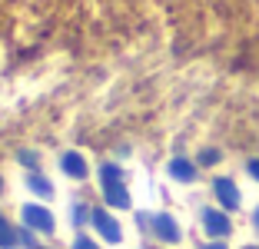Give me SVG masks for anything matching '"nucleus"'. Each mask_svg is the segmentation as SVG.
<instances>
[{
  "label": "nucleus",
  "instance_id": "obj_15",
  "mask_svg": "<svg viewBox=\"0 0 259 249\" xmlns=\"http://www.w3.org/2000/svg\"><path fill=\"white\" fill-rule=\"evenodd\" d=\"M20 163H27V166H37V153L23 150V153H20Z\"/></svg>",
  "mask_w": 259,
  "mask_h": 249
},
{
  "label": "nucleus",
  "instance_id": "obj_20",
  "mask_svg": "<svg viewBox=\"0 0 259 249\" xmlns=\"http://www.w3.org/2000/svg\"><path fill=\"white\" fill-rule=\"evenodd\" d=\"M0 189H4V183H0Z\"/></svg>",
  "mask_w": 259,
  "mask_h": 249
},
{
  "label": "nucleus",
  "instance_id": "obj_9",
  "mask_svg": "<svg viewBox=\"0 0 259 249\" xmlns=\"http://www.w3.org/2000/svg\"><path fill=\"white\" fill-rule=\"evenodd\" d=\"M17 242H20V233L0 216V249H17Z\"/></svg>",
  "mask_w": 259,
  "mask_h": 249
},
{
  "label": "nucleus",
  "instance_id": "obj_1",
  "mask_svg": "<svg viewBox=\"0 0 259 249\" xmlns=\"http://www.w3.org/2000/svg\"><path fill=\"white\" fill-rule=\"evenodd\" d=\"M100 183H103V199H107L113 210H126L130 206V193H126V186H123L120 166L107 163L103 170H100Z\"/></svg>",
  "mask_w": 259,
  "mask_h": 249
},
{
  "label": "nucleus",
  "instance_id": "obj_11",
  "mask_svg": "<svg viewBox=\"0 0 259 249\" xmlns=\"http://www.w3.org/2000/svg\"><path fill=\"white\" fill-rule=\"evenodd\" d=\"M87 216H93V210H87V206H73V223H76V226L87 223Z\"/></svg>",
  "mask_w": 259,
  "mask_h": 249
},
{
  "label": "nucleus",
  "instance_id": "obj_19",
  "mask_svg": "<svg viewBox=\"0 0 259 249\" xmlns=\"http://www.w3.org/2000/svg\"><path fill=\"white\" fill-rule=\"evenodd\" d=\"M246 249H259V246H246Z\"/></svg>",
  "mask_w": 259,
  "mask_h": 249
},
{
  "label": "nucleus",
  "instance_id": "obj_17",
  "mask_svg": "<svg viewBox=\"0 0 259 249\" xmlns=\"http://www.w3.org/2000/svg\"><path fill=\"white\" fill-rule=\"evenodd\" d=\"M203 249H226L223 242H209V246H203Z\"/></svg>",
  "mask_w": 259,
  "mask_h": 249
},
{
  "label": "nucleus",
  "instance_id": "obj_7",
  "mask_svg": "<svg viewBox=\"0 0 259 249\" xmlns=\"http://www.w3.org/2000/svg\"><path fill=\"white\" fill-rule=\"evenodd\" d=\"M60 170L67 176H73V180H87V173H90V170H87V159L80 156L76 150H67L60 156Z\"/></svg>",
  "mask_w": 259,
  "mask_h": 249
},
{
  "label": "nucleus",
  "instance_id": "obj_12",
  "mask_svg": "<svg viewBox=\"0 0 259 249\" xmlns=\"http://www.w3.org/2000/svg\"><path fill=\"white\" fill-rule=\"evenodd\" d=\"M216 159H220V153H216V150H203V153H199V163H203V166H213Z\"/></svg>",
  "mask_w": 259,
  "mask_h": 249
},
{
  "label": "nucleus",
  "instance_id": "obj_8",
  "mask_svg": "<svg viewBox=\"0 0 259 249\" xmlns=\"http://www.w3.org/2000/svg\"><path fill=\"white\" fill-rule=\"evenodd\" d=\"M169 176H173V180H180V183H190V180H196V166H193L190 159L176 156L173 163H169Z\"/></svg>",
  "mask_w": 259,
  "mask_h": 249
},
{
  "label": "nucleus",
  "instance_id": "obj_3",
  "mask_svg": "<svg viewBox=\"0 0 259 249\" xmlns=\"http://www.w3.org/2000/svg\"><path fill=\"white\" fill-rule=\"evenodd\" d=\"M90 223L100 229V236H103L107 242H120V239H123V229H120V223H116V219L110 216L107 210H93Z\"/></svg>",
  "mask_w": 259,
  "mask_h": 249
},
{
  "label": "nucleus",
  "instance_id": "obj_6",
  "mask_svg": "<svg viewBox=\"0 0 259 249\" xmlns=\"http://www.w3.org/2000/svg\"><path fill=\"white\" fill-rule=\"evenodd\" d=\"M213 193H216V199L223 203V210H236V206H239V189H236V183L226 180V176H220V180L213 183Z\"/></svg>",
  "mask_w": 259,
  "mask_h": 249
},
{
  "label": "nucleus",
  "instance_id": "obj_16",
  "mask_svg": "<svg viewBox=\"0 0 259 249\" xmlns=\"http://www.w3.org/2000/svg\"><path fill=\"white\" fill-rule=\"evenodd\" d=\"M249 176H252V180H259V159H249Z\"/></svg>",
  "mask_w": 259,
  "mask_h": 249
},
{
  "label": "nucleus",
  "instance_id": "obj_10",
  "mask_svg": "<svg viewBox=\"0 0 259 249\" xmlns=\"http://www.w3.org/2000/svg\"><path fill=\"white\" fill-rule=\"evenodd\" d=\"M27 186H30L33 189V193H37V196H54V186H50V183H47L44 180V176H40V173H30V180H27Z\"/></svg>",
  "mask_w": 259,
  "mask_h": 249
},
{
  "label": "nucleus",
  "instance_id": "obj_4",
  "mask_svg": "<svg viewBox=\"0 0 259 249\" xmlns=\"http://www.w3.org/2000/svg\"><path fill=\"white\" fill-rule=\"evenodd\" d=\"M150 229H153V236L163 239V242H180V226H176V219L166 216V213L150 216Z\"/></svg>",
  "mask_w": 259,
  "mask_h": 249
},
{
  "label": "nucleus",
  "instance_id": "obj_13",
  "mask_svg": "<svg viewBox=\"0 0 259 249\" xmlns=\"http://www.w3.org/2000/svg\"><path fill=\"white\" fill-rule=\"evenodd\" d=\"M73 249H100L93 239H87V236H76V242H73Z\"/></svg>",
  "mask_w": 259,
  "mask_h": 249
},
{
  "label": "nucleus",
  "instance_id": "obj_2",
  "mask_svg": "<svg viewBox=\"0 0 259 249\" xmlns=\"http://www.w3.org/2000/svg\"><path fill=\"white\" fill-rule=\"evenodd\" d=\"M23 223L37 233H54V213L44 210V206H23Z\"/></svg>",
  "mask_w": 259,
  "mask_h": 249
},
{
  "label": "nucleus",
  "instance_id": "obj_14",
  "mask_svg": "<svg viewBox=\"0 0 259 249\" xmlns=\"http://www.w3.org/2000/svg\"><path fill=\"white\" fill-rule=\"evenodd\" d=\"M20 242H23V246H30V249H40V246H37V239H33L27 229H20Z\"/></svg>",
  "mask_w": 259,
  "mask_h": 249
},
{
  "label": "nucleus",
  "instance_id": "obj_5",
  "mask_svg": "<svg viewBox=\"0 0 259 249\" xmlns=\"http://www.w3.org/2000/svg\"><path fill=\"white\" fill-rule=\"evenodd\" d=\"M203 229L213 236V239H223V236H229L233 223H229L226 213H220V210H206V213H203Z\"/></svg>",
  "mask_w": 259,
  "mask_h": 249
},
{
  "label": "nucleus",
  "instance_id": "obj_18",
  "mask_svg": "<svg viewBox=\"0 0 259 249\" xmlns=\"http://www.w3.org/2000/svg\"><path fill=\"white\" fill-rule=\"evenodd\" d=\"M252 223H256V229H259V210H256V213H252Z\"/></svg>",
  "mask_w": 259,
  "mask_h": 249
}]
</instances>
